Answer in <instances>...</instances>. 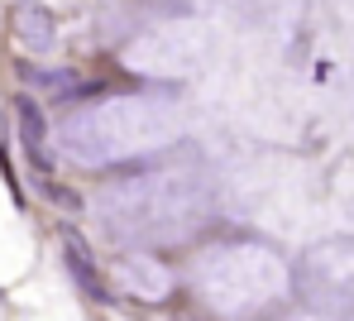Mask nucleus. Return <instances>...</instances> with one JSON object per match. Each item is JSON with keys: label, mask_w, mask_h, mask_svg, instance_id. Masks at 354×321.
<instances>
[{"label": "nucleus", "mask_w": 354, "mask_h": 321, "mask_svg": "<svg viewBox=\"0 0 354 321\" xmlns=\"http://www.w3.org/2000/svg\"><path fill=\"white\" fill-rule=\"evenodd\" d=\"M211 206H216V187L192 163H168V168L124 178L96 196V216L106 221V230L139 245L187 240L211 216Z\"/></svg>", "instance_id": "1"}, {"label": "nucleus", "mask_w": 354, "mask_h": 321, "mask_svg": "<svg viewBox=\"0 0 354 321\" xmlns=\"http://www.w3.org/2000/svg\"><path fill=\"white\" fill-rule=\"evenodd\" d=\"M182 134H187V106L173 96H106L62 120L58 149L82 168H111L173 149Z\"/></svg>", "instance_id": "2"}, {"label": "nucleus", "mask_w": 354, "mask_h": 321, "mask_svg": "<svg viewBox=\"0 0 354 321\" xmlns=\"http://www.w3.org/2000/svg\"><path fill=\"white\" fill-rule=\"evenodd\" d=\"M196 293L221 317H259L278 297H288L292 273L278 250L268 245H216L192 264Z\"/></svg>", "instance_id": "3"}, {"label": "nucleus", "mask_w": 354, "mask_h": 321, "mask_svg": "<svg viewBox=\"0 0 354 321\" xmlns=\"http://www.w3.org/2000/svg\"><path fill=\"white\" fill-rule=\"evenodd\" d=\"M211 53V34L201 19H163L149 24L129 48H124V67L139 77H158V82H182L196 77Z\"/></svg>", "instance_id": "4"}, {"label": "nucleus", "mask_w": 354, "mask_h": 321, "mask_svg": "<svg viewBox=\"0 0 354 321\" xmlns=\"http://www.w3.org/2000/svg\"><path fill=\"white\" fill-rule=\"evenodd\" d=\"M111 273H115L120 293H129V297H139V302H163V297L173 293V273H168V264H158L153 255H139V250L115 255Z\"/></svg>", "instance_id": "5"}, {"label": "nucleus", "mask_w": 354, "mask_h": 321, "mask_svg": "<svg viewBox=\"0 0 354 321\" xmlns=\"http://www.w3.org/2000/svg\"><path fill=\"white\" fill-rule=\"evenodd\" d=\"M306 273L316 283H330V288H354V235L311 245L306 250Z\"/></svg>", "instance_id": "6"}, {"label": "nucleus", "mask_w": 354, "mask_h": 321, "mask_svg": "<svg viewBox=\"0 0 354 321\" xmlns=\"http://www.w3.org/2000/svg\"><path fill=\"white\" fill-rule=\"evenodd\" d=\"M15 39H19L29 53H48V48L58 44V24H53V15H48V5L19 0V5H15Z\"/></svg>", "instance_id": "7"}, {"label": "nucleus", "mask_w": 354, "mask_h": 321, "mask_svg": "<svg viewBox=\"0 0 354 321\" xmlns=\"http://www.w3.org/2000/svg\"><path fill=\"white\" fill-rule=\"evenodd\" d=\"M15 120H19L24 149L44 163V158H48V120H44V111H39V101H34V96H19V101H15Z\"/></svg>", "instance_id": "8"}, {"label": "nucleus", "mask_w": 354, "mask_h": 321, "mask_svg": "<svg viewBox=\"0 0 354 321\" xmlns=\"http://www.w3.org/2000/svg\"><path fill=\"white\" fill-rule=\"evenodd\" d=\"M62 255H67V268H72V278L91 293V297H106V288H101V273H96V264H91V250L77 240V230H62Z\"/></svg>", "instance_id": "9"}, {"label": "nucleus", "mask_w": 354, "mask_h": 321, "mask_svg": "<svg viewBox=\"0 0 354 321\" xmlns=\"http://www.w3.org/2000/svg\"><path fill=\"white\" fill-rule=\"evenodd\" d=\"M335 221L354 235V178H345V183L335 187Z\"/></svg>", "instance_id": "10"}, {"label": "nucleus", "mask_w": 354, "mask_h": 321, "mask_svg": "<svg viewBox=\"0 0 354 321\" xmlns=\"http://www.w3.org/2000/svg\"><path fill=\"white\" fill-rule=\"evenodd\" d=\"M283 321H326V317H316V312H292V317H283Z\"/></svg>", "instance_id": "11"}]
</instances>
